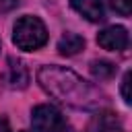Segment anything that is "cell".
<instances>
[{"mask_svg": "<svg viewBox=\"0 0 132 132\" xmlns=\"http://www.w3.org/2000/svg\"><path fill=\"white\" fill-rule=\"evenodd\" d=\"M37 82L47 95L74 109H97L105 101V95L93 82L64 66H41L37 72Z\"/></svg>", "mask_w": 132, "mask_h": 132, "instance_id": "1", "label": "cell"}, {"mask_svg": "<svg viewBox=\"0 0 132 132\" xmlns=\"http://www.w3.org/2000/svg\"><path fill=\"white\" fill-rule=\"evenodd\" d=\"M12 41L19 50L25 52H35L47 41V29L37 16H21L14 23L12 31Z\"/></svg>", "mask_w": 132, "mask_h": 132, "instance_id": "2", "label": "cell"}, {"mask_svg": "<svg viewBox=\"0 0 132 132\" xmlns=\"http://www.w3.org/2000/svg\"><path fill=\"white\" fill-rule=\"evenodd\" d=\"M31 124L37 132H54L56 128H60L64 124V118H62L58 107L43 103L31 111Z\"/></svg>", "mask_w": 132, "mask_h": 132, "instance_id": "3", "label": "cell"}, {"mask_svg": "<svg viewBox=\"0 0 132 132\" xmlns=\"http://www.w3.org/2000/svg\"><path fill=\"white\" fill-rule=\"evenodd\" d=\"M128 31L120 25H111V27H105L99 35H97V43L103 47V50H109V52H124L128 47Z\"/></svg>", "mask_w": 132, "mask_h": 132, "instance_id": "4", "label": "cell"}, {"mask_svg": "<svg viewBox=\"0 0 132 132\" xmlns=\"http://www.w3.org/2000/svg\"><path fill=\"white\" fill-rule=\"evenodd\" d=\"M70 6L91 23L103 21V4H101V0H70Z\"/></svg>", "mask_w": 132, "mask_h": 132, "instance_id": "5", "label": "cell"}, {"mask_svg": "<svg viewBox=\"0 0 132 132\" xmlns=\"http://www.w3.org/2000/svg\"><path fill=\"white\" fill-rule=\"evenodd\" d=\"M6 82L14 89H25L27 82H29V72H27V66L16 60V58H10L8 60V66H6Z\"/></svg>", "mask_w": 132, "mask_h": 132, "instance_id": "6", "label": "cell"}, {"mask_svg": "<svg viewBox=\"0 0 132 132\" xmlns=\"http://www.w3.org/2000/svg\"><path fill=\"white\" fill-rule=\"evenodd\" d=\"M120 120L113 111H99L89 126V132H120Z\"/></svg>", "mask_w": 132, "mask_h": 132, "instance_id": "7", "label": "cell"}, {"mask_svg": "<svg viewBox=\"0 0 132 132\" xmlns=\"http://www.w3.org/2000/svg\"><path fill=\"white\" fill-rule=\"evenodd\" d=\"M85 47V39L76 33H64L58 41V52L62 56H76Z\"/></svg>", "mask_w": 132, "mask_h": 132, "instance_id": "8", "label": "cell"}, {"mask_svg": "<svg viewBox=\"0 0 132 132\" xmlns=\"http://www.w3.org/2000/svg\"><path fill=\"white\" fill-rule=\"evenodd\" d=\"M116 64L107 62V60H93L91 62V74L97 78V80H109L113 74H116Z\"/></svg>", "mask_w": 132, "mask_h": 132, "instance_id": "9", "label": "cell"}, {"mask_svg": "<svg viewBox=\"0 0 132 132\" xmlns=\"http://www.w3.org/2000/svg\"><path fill=\"white\" fill-rule=\"evenodd\" d=\"M107 4L122 16H128L132 12V0H107Z\"/></svg>", "mask_w": 132, "mask_h": 132, "instance_id": "10", "label": "cell"}, {"mask_svg": "<svg viewBox=\"0 0 132 132\" xmlns=\"http://www.w3.org/2000/svg\"><path fill=\"white\" fill-rule=\"evenodd\" d=\"M130 72H126L124 74V80H122V97H124V103H130L132 99H130Z\"/></svg>", "mask_w": 132, "mask_h": 132, "instance_id": "11", "label": "cell"}, {"mask_svg": "<svg viewBox=\"0 0 132 132\" xmlns=\"http://www.w3.org/2000/svg\"><path fill=\"white\" fill-rule=\"evenodd\" d=\"M54 132H76V130H74L72 126H66V124H62V126H60V128H56Z\"/></svg>", "mask_w": 132, "mask_h": 132, "instance_id": "12", "label": "cell"}, {"mask_svg": "<svg viewBox=\"0 0 132 132\" xmlns=\"http://www.w3.org/2000/svg\"><path fill=\"white\" fill-rule=\"evenodd\" d=\"M0 132H10V126L4 118H0Z\"/></svg>", "mask_w": 132, "mask_h": 132, "instance_id": "13", "label": "cell"}]
</instances>
